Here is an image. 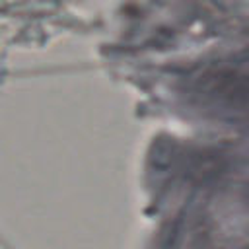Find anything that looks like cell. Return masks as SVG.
I'll return each instance as SVG.
<instances>
[]
</instances>
